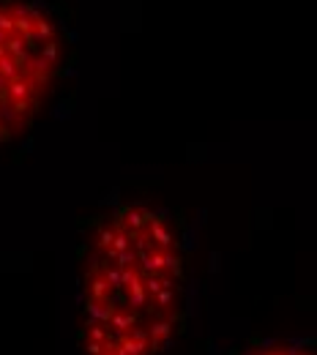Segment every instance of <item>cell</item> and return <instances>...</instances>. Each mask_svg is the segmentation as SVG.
Listing matches in <instances>:
<instances>
[{
    "instance_id": "obj_1",
    "label": "cell",
    "mask_w": 317,
    "mask_h": 355,
    "mask_svg": "<svg viewBox=\"0 0 317 355\" xmlns=\"http://www.w3.org/2000/svg\"><path fill=\"white\" fill-rule=\"evenodd\" d=\"M183 311V249L151 205H121L96 227L83 266V353L159 355Z\"/></svg>"
},
{
    "instance_id": "obj_3",
    "label": "cell",
    "mask_w": 317,
    "mask_h": 355,
    "mask_svg": "<svg viewBox=\"0 0 317 355\" xmlns=\"http://www.w3.org/2000/svg\"><path fill=\"white\" fill-rule=\"evenodd\" d=\"M252 355H312L307 347H298V345H271L266 350H257Z\"/></svg>"
},
{
    "instance_id": "obj_2",
    "label": "cell",
    "mask_w": 317,
    "mask_h": 355,
    "mask_svg": "<svg viewBox=\"0 0 317 355\" xmlns=\"http://www.w3.org/2000/svg\"><path fill=\"white\" fill-rule=\"evenodd\" d=\"M63 36L33 0H0V142L25 132L58 80Z\"/></svg>"
}]
</instances>
